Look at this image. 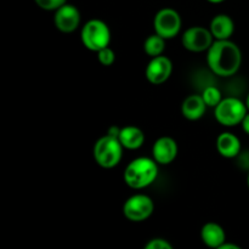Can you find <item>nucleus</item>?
<instances>
[{
  "mask_svg": "<svg viewBox=\"0 0 249 249\" xmlns=\"http://www.w3.org/2000/svg\"><path fill=\"white\" fill-rule=\"evenodd\" d=\"M155 211L152 198L145 194H136L129 197L123 204V214L129 221L142 223L147 220Z\"/></svg>",
  "mask_w": 249,
  "mask_h": 249,
  "instance_id": "nucleus-6",
  "label": "nucleus"
},
{
  "mask_svg": "<svg viewBox=\"0 0 249 249\" xmlns=\"http://www.w3.org/2000/svg\"><path fill=\"white\" fill-rule=\"evenodd\" d=\"M80 40L88 50L97 53L111 43V29L102 19L92 18L82 27Z\"/></svg>",
  "mask_w": 249,
  "mask_h": 249,
  "instance_id": "nucleus-4",
  "label": "nucleus"
},
{
  "mask_svg": "<svg viewBox=\"0 0 249 249\" xmlns=\"http://www.w3.org/2000/svg\"><path fill=\"white\" fill-rule=\"evenodd\" d=\"M201 95H202V97H203V100H204V102H206L207 106L214 107V108H215V107L220 104L221 100H223L221 91L216 87H213V85H211V87H207Z\"/></svg>",
  "mask_w": 249,
  "mask_h": 249,
  "instance_id": "nucleus-18",
  "label": "nucleus"
},
{
  "mask_svg": "<svg viewBox=\"0 0 249 249\" xmlns=\"http://www.w3.org/2000/svg\"><path fill=\"white\" fill-rule=\"evenodd\" d=\"M207 1L212 2V4H220V2H224L225 0H207Z\"/></svg>",
  "mask_w": 249,
  "mask_h": 249,
  "instance_id": "nucleus-24",
  "label": "nucleus"
},
{
  "mask_svg": "<svg viewBox=\"0 0 249 249\" xmlns=\"http://www.w3.org/2000/svg\"><path fill=\"white\" fill-rule=\"evenodd\" d=\"M173 73V62L164 55L151 57L145 70L146 79L153 85H160L167 82Z\"/></svg>",
  "mask_w": 249,
  "mask_h": 249,
  "instance_id": "nucleus-9",
  "label": "nucleus"
},
{
  "mask_svg": "<svg viewBox=\"0 0 249 249\" xmlns=\"http://www.w3.org/2000/svg\"><path fill=\"white\" fill-rule=\"evenodd\" d=\"M214 36L211 29L201 26H194L187 28L182 33V46L190 53H203L214 43Z\"/></svg>",
  "mask_w": 249,
  "mask_h": 249,
  "instance_id": "nucleus-8",
  "label": "nucleus"
},
{
  "mask_svg": "<svg viewBox=\"0 0 249 249\" xmlns=\"http://www.w3.org/2000/svg\"><path fill=\"white\" fill-rule=\"evenodd\" d=\"M182 21L179 12L172 7H164L156 14L153 19V28L155 33L168 40L173 39L181 31Z\"/></svg>",
  "mask_w": 249,
  "mask_h": 249,
  "instance_id": "nucleus-7",
  "label": "nucleus"
},
{
  "mask_svg": "<svg viewBox=\"0 0 249 249\" xmlns=\"http://www.w3.org/2000/svg\"><path fill=\"white\" fill-rule=\"evenodd\" d=\"M96 53L99 62L101 63L102 66H105V67H109V66L113 65L114 61H116V53H114V51L112 50L109 46L101 49V50L97 51Z\"/></svg>",
  "mask_w": 249,
  "mask_h": 249,
  "instance_id": "nucleus-19",
  "label": "nucleus"
},
{
  "mask_svg": "<svg viewBox=\"0 0 249 249\" xmlns=\"http://www.w3.org/2000/svg\"><path fill=\"white\" fill-rule=\"evenodd\" d=\"M124 148L126 150H139L145 142V134L140 128L135 125H126L121 128L118 136Z\"/></svg>",
  "mask_w": 249,
  "mask_h": 249,
  "instance_id": "nucleus-16",
  "label": "nucleus"
},
{
  "mask_svg": "<svg viewBox=\"0 0 249 249\" xmlns=\"http://www.w3.org/2000/svg\"><path fill=\"white\" fill-rule=\"evenodd\" d=\"M247 185H248V189H249V174H248V178H247Z\"/></svg>",
  "mask_w": 249,
  "mask_h": 249,
  "instance_id": "nucleus-26",
  "label": "nucleus"
},
{
  "mask_svg": "<svg viewBox=\"0 0 249 249\" xmlns=\"http://www.w3.org/2000/svg\"><path fill=\"white\" fill-rule=\"evenodd\" d=\"M248 112L247 105L242 100L237 97H225L214 108V116L220 125L231 128L242 123Z\"/></svg>",
  "mask_w": 249,
  "mask_h": 249,
  "instance_id": "nucleus-5",
  "label": "nucleus"
},
{
  "mask_svg": "<svg viewBox=\"0 0 249 249\" xmlns=\"http://www.w3.org/2000/svg\"><path fill=\"white\" fill-rule=\"evenodd\" d=\"M216 150L224 158H235L241 152V141L235 134L221 133L216 139Z\"/></svg>",
  "mask_w": 249,
  "mask_h": 249,
  "instance_id": "nucleus-15",
  "label": "nucleus"
},
{
  "mask_svg": "<svg viewBox=\"0 0 249 249\" xmlns=\"http://www.w3.org/2000/svg\"><path fill=\"white\" fill-rule=\"evenodd\" d=\"M123 150L124 147L118 138L106 134L95 142L92 156L97 165L104 169H112L121 163Z\"/></svg>",
  "mask_w": 249,
  "mask_h": 249,
  "instance_id": "nucleus-3",
  "label": "nucleus"
},
{
  "mask_svg": "<svg viewBox=\"0 0 249 249\" xmlns=\"http://www.w3.org/2000/svg\"><path fill=\"white\" fill-rule=\"evenodd\" d=\"M145 249H173V245L165 238H152L145 245Z\"/></svg>",
  "mask_w": 249,
  "mask_h": 249,
  "instance_id": "nucleus-21",
  "label": "nucleus"
},
{
  "mask_svg": "<svg viewBox=\"0 0 249 249\" xmlns=\"http://www.w3.org/2000/svg\"><path fill=\"white\" fill-rule=\"evenodd\" d=\"M241 125H242V129L243 131H245L247 135H249V112L247 114H246V117L243 118L242 123H241Z\"/></svg>",
  "mask_w": 249,
  "mask_h": 249,
  "instance_id": "nucleus-22",
  "label": "nucleus"
},
{
  "mask_svg": "<svg viewBox=\"0 0 249 249\" xmlns=\"http://www.w3.org/2000/svg\"><path fill=\"white\" fill-rule=\"evenodd\" d=\"M53 24L62 33H73L80 26V11L74 5L66 2L55 11Z\"/></svg>",
  "mask_w": 249,
  "mask_h": 249,
  "instance_id": "nucleus-10",
  "label": "nucleus"
},
{
  "mask_svg": "<svg viewBox=\"0 0 249 249\" xmlns=\"http://www.w3.org/2000/svg\"><path fill=\"white\" fill-rule=\"evenodd\" d=\"M209 29L215 40H226L230 39L235 32V22L229 15L219 14L212 18Z\"/></svg>",
  "mask_w": 249,
  "mask_h": 249,
  "instance_id": "nucleus-12",
  "label": "nucleus"
},
{
  "mask_svg": "<svg viewBox=\"0 0 249 249\" xmlns=\"http://www.w3.org/2000/svg\"><path fill=\"white\" fill-rule=\"evenodd\" d=\"M34 1L40 9L45 11H56L62 5H65L67 0H34Z\"/></svg>",
  "mask_w": 249,
  "mask_h": 249,
  "instance_id": "nucleus-20",
  "label": "nucleus"
},
{
  "mask_svg": "<svg viewBox=\"0 0 249 249\" xmlns=\"http://www.w3.org/2000/svg\"><path fill=\"white\" fill-rule=\"evenodd\" d=\"M201 240L207 247L219 249L223 243L226 242L225 230L213 221L207 223L201 229Z\"/></svg>",
  "mask_w": 249,
  "mask_h": 249,
  "instance_id": "nucleus-14",
  "label": "nucleus"
},
{
  "mask_svg": "<svg viewBox=\"0 0 249 249\" xmlns=\"http://www.w3.org/2000/svg\"><path fill=\"white\" fill-rule=\"evenodd\" d=\"M179 153L178 142L170 136L157 139L152 146V158L160 165H168L175 160Z\"/></svg>",
  "mask_w": 249,
  "mask_h": 249,
  "instance_id": "nucleus-11",
  "label": "nucleus"
},
{
  "mask_svg": "<svg viewBox=\"0 0 249 249\" xmlns=\"http://www.w3.org/2000/svg\"><path fill=\"white\" fill-rule=\"evenodd\" d=\"M165 50V39L160 36V34L155 33L148 36L143 41V51L146 55L150 57H156V56L163 55Z\"/></svg>",
  "mask_w": 249,
  "mask_h": 249,
  "instance_id": "nucleus-17",
  "label": "nucleus"
},
{
  "mask_svg": "<svg viewBox=\"0 0 249 249\" xmlns=\"http://www.w3.org/2000/svg\"><path fill=\"white\" fill-rule=\"evenodd\" d=\"M158 177V163L153 158L138 157L124 169V182L130 189L142 190L152 185Z\"/></svg>",
  "mask_w": 249,
  "mask_h": 249,
  "instance_id": "nucleus-2",
  "label": "nucleus"
},
{
  "mask_svg": "<svg viewBox=\"0 0 249 249\" xmlns=\"http://www.w3.org/2000/svg\"><path fill=\"white\" fill-rule=\"evenodd\" d=\"M246 105H247V108H248V111H249V94L247 95V99H246Z\"/></svg>",
  "mask_w": 249,
  "mask_h": 249,
  "instance_id": "nucleus-25",
  "label": "nucleus"
},
{
  "mask_svg": "<svg viewBox=\"0 0 249 249\" xmlns=\"http://www.w3.org/2000/svg\"><path fill=\"white\" fill-rule=\"evenodd\" d=\"M207 107L202 95L192 94L182 101L181 113L189 121H198L204 116Z\"/></svg>",
  "mask_w": 249,
  "mask_h": 249,
  "instance_id": "nucleus-13",
  "label": "nucleus"
},
{
  "mask_svg": "<svg viewBox=\"0 0 249 249\" xmlns=\"http://www.w3.org/2000/svg\"><path fill=\"white\" fill-rule=\"evenodd\" d=\"M219 249H240V246L235 245V243L225 242V243H223V245H221V247Z\"/></svg>",
  "mask_w": 249,
  "mask_h": 249,
  "instance_id": "nucleus-23",
  "label": "nucleus"
},
{
  "mask_svg": "<svg viewBox=\"0 0 249 249\" xmlns=\"http://www.w3.org/2000/svg\"><path fill=\"white\" fill-rule=\"evenodd\" d=\"M207 63L214 74L223 78L232 77L242 65V51L230 39L214 40L207 50Z\"/></svg>",
  "mask_w": 249,
  "mask_h": 249,
  "instance_id": "nucleus-1",
  "label": "nucleus"
}]
</instances>
